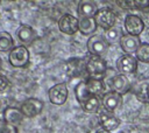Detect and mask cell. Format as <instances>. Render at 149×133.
<instances>
[{"mask_svg": "<svg viewBox=\"0 0 149 133\" xmlns=\"http://www.w3.org/2000/svg\"><path fill=\"white\" fill-rule=\"evenodd\" d=\"M85 68L88 77L101 78L107 71V63L101 56L88 55L85 60Z\"/></svg>", "mask_w": 149, "mask_h": 133, "instance_id": "1", "label": "cell"}, {"mask_svg": "<svg viewBox=\"0 0 149 133\" xmlns=\"http://www.w3.org/2000/svg\"><path fill=\"white\" fill-rule=\"evenodd\" d=\"M30 54L27 47L24 46H16L14 47L8 55V62L14 68H24L29 64Z\"/></svg>", "mask_w": 149, "mask_h": 133, "instance_id": "2", "label": "cell"}, {"mask_svg": "<svg viewBox=\"0 0 149 133\" xmlns=\"http://www.w3.org/2000/svg\"><path fill=\"white\" fill-rule=\"evenodd\" d=\"M94 21H95L97 26H99L102 29L107 30V29H109V28L115 26L116 15L111 8L102 7V8H99L97 10V13L94 15Z\"/></svg>", "mask_w": 149, "mask_h": 133, "instance_id": "3", "label": "cell"}, {"mask_svg": "<svg viewBox=\"0 0 149 133\" xmlns=\"http://www.w3.org/2000/svg\"><path fill=\"white\" fill-rule=\"evenodd\" d=\"M109 43L101 35H92L86 42V48L90 55L101 56L108 50Z\"/></svg>", "mask_w": 149, "mask_h": 133, "instance_id": "4", "label": "cell"}, {"mask_svg": "<svg viewBox=\"0 0 149 133\" xmlns=\"http://www.w3.org/2000/svg\"><path fill=\"white\" fill-rule=\"evenodd\" d=\"M68 88L65 83H57L49 89L48 97L51 104L54 105H63L68 99Z\"/></svg>", "mask_w": 149, "mask_h": 133, "instance_id": "5", "label": "cell"}, {"mask_svg": "<svg viewBox=\"0 0 149 133\" xmlns=\"http://www.w3.org/2000/svg\"><path fill=\"white\" fill-rule=\"evenodd\" d=\"M125 29L127 34L133 36H139L144 30V22L143 20L135 14H127L123 21Z\"/></svg>", "mask_w": 149, "mask_h": 133, "instance_id": "6", "label": "cell"}, {"mask_svg": "<svg viewBox=\"0 0 149 133\" xmlns=\"http://www.w3.org/2000/svg\"><path fill=\"white\" fill-rule=\"evenodd\" d=\"M58 29L66 35H73L79 29V20L71 15V14H64L58 20Z\"/></svg>", "mask_w": 149, "mask_h": 133, "instance_id": "7", "label": "cell"}, {"mask_svg": "<svg viewBox=\"0 0 149 133\" xmlns=\"http://www.w3.org/2000/svg\"><path fill=\"white\" fill-rule=\"evenodd\" d=\"M20 110L26 118H34L42 112L43 102L37 98H28L21 104Z\"/></svg>", "mask_w": 149, "mask_h": 133, "instance_id": "8", "label": "cell"}, {"mask_svg": "<svg viewBox=\"0 0 149 133\" xmlns=\"http://www.w3.org/2000/svg\"><path fill=\"white\" fill-rule=\"evenodd\" d=\"M116 69L122 75L134 74L137 69V60L133 55H122L116 61Z\"/></svg>", "mask_w": 149, "mask_h": 133, "instance_id": "9", "label": "cell"}, {"mask_svg": "<svg viewBox=\"0 0 149 133\" xmlns=\"http://www.w3.org/2000/svg\"><path fill=\"white\" fill-rule=\"evenodd\" d=\"M121 103H122V96L113 90L105 92L101 97V105L107 112H113L118 110L121 106Z\"/></svg>", "mask_w": 149, "mask_h": 133, "instance_id": "10", "label": "cell"}, {"mask_svg": "<svg viewBox=\"0 0 149 133\" xmlns=\"http://www.w3.org/2000/svg\"><path fill=\"white\" fill-rule=\"evenodd\" d=\"M132 88V83L129 80V78L126 75L122 74H118V75H113L111 78V89L115 92H118L119 94H125L127 93Z\"/></svg>", "mask_w": 149, "mask_h": 133, "instance_id": "11", "label": "cell"}, {"mask_svg": "<svg viewBox=\"0 0 149 133\" xmlns=\"http://www.w3.org/2000/svg\"><path fill=\"white\" fill-rule=\"evenodd\" d=\"M142 42L140 41L139 36H133L129 34H123V36L120 40V47L123 50V52L126 55H133L137 51L140 44Z\"/></svg>", "mask_w": 149, "mask_h": 133, "instance_id": "12", "label": "cell"}, {"mask_svg": "<svg viewBox=\"0 0 149 133\" xmlns=\"http://www.w3.org/2000/svg\"><path fill=\"white\" fill-rule=\"evenodd\" d=\"M120 119L114 116L112 112H100L99 113V124L106 131H114L120 126Z\"/></svg>", "mask_w": 149, "mask_h": 133, "instance_id": "13", "label": "cell"}, {"mask_svg": "<svg viewBox=\"0 0 149 133\" xmlns=\"http://www.w3.org/2000/svg\"><path fill=\"white\" fill-rule=\"evenodd\" d=\"M2 116H3V121L9 124V125H13V126L20 125L23 120V117H24L20 108H16V107H13V106L6 107L3 110Z\"/></svg>", "mask_w": 149, "mask_h": 133, "instance_id": "14", "label": "cell"}, {"mask_svg": "<svg viewBox=\"0 0 149 133\" xmlns=\"http://www.w3.org/2000/svg\"><path fill=\"white\" fill-rule=\"evenodd\" d=\"M65 66H66V72L70 77L80 76L84 71L86 72L85 60L83 58H71L65 63Z\"/></svg>", "mask_w": 149, "mask_h": 133, "instance_id": "15", "label": "cell"}, {"mask_svg": "<svg viewBox=\"0 0 149 133\" xmlns=\"http://www.w3.org/2000/svg\"><path fill=\"white\" fill-rule=\"evenodd\" d=\"M97 10H98V7L92 1H81L77 8V13L80 16V19L94 18Z\"/></svg>", "mask_w": 149, "mask_h": 133, "instance_id": "16", "label": "cell"}, {"mask_svg": "<svg viewBox=\"0 0 149 133\" xmlns=\"http://www.w3.org/2000/svg\"><path fill=\"white\" fill-rule=\"evenodd\" d=\"M16 35L22 43H29L36 38V33H35L34 28L31 26H28V24H22L17 29Z\"/></svg>", "mask_w": 149, "mask_h": 133, "instance_id": "17", "label": "cell"}, {"mask_svg": "<svg viewBox=\"0 0 149 133\" xmlns=\"http://www.w3.org/2000/svg\"><path fill=\"white\" fill-rule=\"evenodd\" d=\"M100 105H101V98H99L98 96H92L86 102L80 104L83 111L86 113H91V114L97 113L100 108Z\"/></svg>", "mask_w": 149, "mask_h": 133, "instance_id": "18", "label": "cell"}, {"mask_svg": "<svg viewBox=\"0 0 149 133\" xmlns=\"http://www.w3.org/2000/svg\"><path fill=\"white\" fill-rule=\"evenodd\" d=\"M98 26L94 21V18L80 19L79 20V32L81 35H91L97 30Z\"/></svg>", "mask_w": 149, "mask_h": 133, "instance_id": "19", "label": "cell"}, {"mask_svg": "<svg viewBox=\"0 0 149 133\" xmlns=\"http://www.w3.org/2000/svg\"><path fill=\"white\" fill-rule=\"evenodd\" d=\"M86 86L91 96H98L104 91V82L101 78H93L88 77L86 79Z\"/></svg>", "mask_w": 149, "mask_h": 133, "instance_id": "20", "label": "cell"}, {"mask_svg": "<svg viewBox=\"0 0 149 133\" xmlns=\"http://www.w3.org/2000/svg\"><path fill=\"white\" fill-rule=\"evenodd\" d=\"M74 94H76V98L78 100L79 104H83L84 102H86L90 97H92L87 90V86H86V80H81L79 82L76 88H74Z\"/></svg>", "mask_w": 149, "mask_h": 133, "instance_id": "21", "label": "cell"}, {"mask_svg": "<svg viewBox=\"0 0 149 133\" xmlns=\"http://www.w3.org/2000/svg\"><path fill=\"white\" fill-rule=\"evenodd\" d=\"M122 36H123V34L119 27L114 26V27L105 30V38L108 43H116V42L120 43V40Z\"/></svg>", "mask_w": 149, "mask_h": 133, "instance_id": "22", "label": "cell"}, {"mask_svg": "<svg viewBox=\"0 0 149 133\" xmlns=\"http://www.w3.org/2000/svg\"><path fill=\"white\" fill-rule=\"evenodd\" d=\"M13 37L8 32H0V51H10L14 47Z\"/></svg>", "mask_w": 149, "mask_h": 133, "instance_id": "23", "label": "cell"}, {"mask_svg": "<svg viewBox=\"0 0 149 133\" xmlns=\"http://www.w3.org/2000/svg\"><path fill=\"white\" fill-rule=\"evenodd\" d=\"M135 57L137 61L143 63H149V43H141L137 51L135 52Z\"/></svg>", "mask_w": 149, "mask_h": 133, "instance_id": "24", "label": "cell"}, {"mask_svg": "<svg viewBox=\"0 0 149 133\" xmlns=\"http://www.w3.org/2000/svg\"><path fill=\"white\" fill-rule=\"evenodd\" d=\"M0 133H17V128L16 126H13L2 121V124L0 125Z\"/></svg>", "mask_w": 149, "mask_h": 133, "instance_id": "25", "label": "cell"}, {"mask_svg": "<svg viewBox=\"0 0 149 133\" xmlns=\"http://www.w3.org/2000/svg\"><path fill=\"white\" fill-rule=\"evenodd\" d=\"M134 7L144 10L149 8V0H134Z\"/></svg>", "mask_w": 149, "mask_h": 133, "instance_id": "26", "label": "cell"}, {"mask_svg": "<svg viewBox=\"0 0 149 133\" xmlns=\"http://www.w3.org/2000/svg\"><path fill=\"white\" fill-rule=\"evenodd\" d=\"M116 4H118L120 7L125 8V9H133V8H135V7H134V0H127V1L119 0V1H116Z\"/></svg>", "mask_w": 149, "mask_h": 133, "instance_id": "27", "label": "cell"}, {"mask_svg": "<svg viewBox=\"0 0 149 133\" xmlns=\"http://www.w3.org/2000/svg\"><path fill=\"white\" fill-rule=\"evenodd\" d=\"M7 85H8V80H7V78H6L5 76L0 75V91H3V90L7 88Z\"/></svg>", "mask_w": 149, "mask_h": 133, "instance_id": "28", "label": "cell"}, {"mask_svg": "<svg viewBox=\"0 0 149 133\" xmlns=\"http://www.w3.org/2000/svg\"><path fill=\"white\" fill-rule=\"evenodd\" d=\"M95 133H112V132H109V131H106V130H104V128H100V130H98Z\"/></svg>", "mask_w": 149, "mask_h": 133, "instance_id": "29", "label": "cell"}, {"mask_svg": "<svg viewBox=\"0 0 149 133\" xmlns=\"http://www.w3.org/2000/svg\"><path fill=\"white\" fill-rule=\"evenodd\" d=\"M147 93H148V97H149V85H147Z\"/></svg>", "mask_w": 149, "mask_h": 133, "instance_id": "30", "label": "cell"}, {"mask_svg": "<svg viewBox=\"0 0 149 133\" xmlns=\"http://www.w3.org/2000/svg\"><path fill=\"white\" fill-rule=\"evenodd\" d=\"M1 65H2V62H1V58H0V70H1Z\"/></svg>", "mask_w": 149, "mask_h": 133, "instance_id": "31", "label": "cell"}]
</instances>
